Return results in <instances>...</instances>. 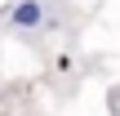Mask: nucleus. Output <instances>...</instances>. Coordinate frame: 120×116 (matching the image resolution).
Returning a JSON list of instances; mask_svg holds the SVG:
<instances>
[{"instance_id": "f257e3e1", "label": "nucleus", "mask_w": 120, "mask_h": 116, "mask_svg": "<svg viewBox=\"0 0 120 116\" xmlns=\"http://www.w3.org/2000/svg\"><path fill=\"white\" fill-rule=\"evenodd\" d=\"M49 0H18L13 9H9V27L13 31H40V27H49Z\"/></svg>"}]
</instances>
